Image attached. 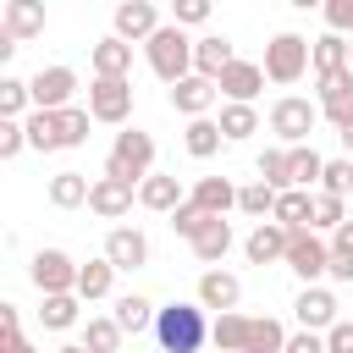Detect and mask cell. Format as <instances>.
I'll use <instances>...</instances> for the list:
<instances>
[{"label":"cell","mask_w":353,"mask_h":353,"mask_svg":"<svg viewBox=\"0 0 353 353\" xmlns=\"http://www.w3.org/2000/svg\"><path fill=\"white\" fill-rule=\"evenodd\" d=\"M287 353H325V336L320 331H298V336H287Z\"/></svg>","instance_id":"681fc988"},{"label":"cell","mask_w":353,"mask_h":353,"mask_svg":"<svg viewBox=\"0 0 353 353\" xmlns=\"http://www.w3.org/2000/svg\"><path fill=\"white\" fill-rule=\"evenodd\" d=\"M88 116L121 127V121L132 116V83H127V77H94V83H88Z\"/></svg>","instance_id":"52a82bcc"},{"label":"cell","mask_w":353,"mask_h":353,"mask_svg":"<svg viewBox=\"0 0 353 353\" xmlns=\"http://www.w3.org/2000/svg\"><path fill=\"white\" fill-rule=\"evenodd\" d=\"M182 143H188V154L193 160H210L215 149H221V121H188V132H182Z\"/></svg>","instance_id":"d590c367"},{"label":"cell","mask_w":353,"mask_h":353,"mask_svg":"<svg viewBox=\"0 0 353 353\" xmlns=\"http://www.w3.org/2000/svg\"><path fill=\"white\" fill-rule=\"evenodd\" d=\"M325 353H353V320H336L325 331Z\"/></svg>","instance_id":"c3c4849f"},{"label":"cell","mask_w":353,"mask_h":353,"mask_svg":"<svg viewBox=\"0 0 353 353\" xmlns=\"http://www.w3.org/2000/svg\"><path fill=\"white\" fill-rule=\"evenodd\" d=\"M309 61H314V72L320 77H336V72H347V39L342 33H325V39H314V50H309Z\"/></svg>","instance_id":"83f0119b"},{"label":"cell","mask_w":353,"mask_h":353,"mask_svg":"<svg viewBox=\"0 0 353 353\" xmlns=\"http://www.w3.org/2000/svg\"><path fill=\"white\" fill-rule=\"evenodd\" d=\"M210 221H215V215H204V210H193V204H182V210L171 215V226H176V237H188V243H193V237H199V232H204Z\"/></svg>","instance_id":"ee69618b"},{"label":"cell","mask_w":353,"mask_h":353,"mask_svg":"<svg viewBox=\"0 0 353 353\" xmlns=\"http://www.w3.org/2000/svg\"><path fill=\"white\" fill-rule=\"evenodd\" d=\"M188 204H193V210H204V215H215V221H226V210L237 204V188H232L226 176H199V182H193V193H188Z\"/></svg>","instance_id":"ffe728a7"},{"label":"cell","mask_w":353,"mask_h":353,"mask_svg":"<svg viewBox=\"0 0 353 353\" xmlns=\"http://www.w3.org/2000/svg\"><path fill=\"white\" fill-rule=\"evenodd\" d=\"M0 33L6 39H39L44 33V6L39 0H6V11H0Z\"/></svg>","instance_id":"2e32d148"},{"label":"cell","mask_w":353,"mask_h":353,"mask_svg":"<svg viewBox=\"0 0 353 353\" xmlns=\"http://www.w3.org/2000/svg\"><path fill=\"white\" fill-rule=\"evenodd\" d=\"M88 110H77V105H66V110H33L22 127H28V143L33 149H77V143H88Z\"/></svg>","instance_id":"6da1fadb"},{"label":"cell","mask_w":353,"mask_h":353,"mask_svg":"<svg viewBox=\"0 0 353 353\" xmlns=\"http://www.w3.org/2000/svg\"><path fill=\"white\" fill-rule=\"evenodd\" d=\"M77 292H55V298H44V309H39V320H44V331H72L77 325Z\"/></svg>","instance_id":"836d02e7"},{"label":"cell","mask_w":353,"mask_h":353,"mask_svg":"<svg viewBox=\"0 0 353 353\" xmlns=\"http://www.w3.org/2000/svg\"><path fill=\"white\" fill-rule=\"evenodd\" d=\"M132 199H138V182L99 176V182H94V193H88V210H94V215H105V221H121V215L132 210Z\"/></svg>","instance_id":"5bb4252c"},{"label":"cell","mask_w":353,"mask_h":353,"mask_svg":"<svg viewBox=\"0 0 353 353\" xmlns=\"http://www.w3.org/2000/svg\"><path fill=\"white\" fill-rule=\"evenodd\" d=\"M325 22H331V33H353V0H331Z\"/></svg>","instance_id":"7dc6e473"},{"label":"cell","mask_w":353,"mask_h":353,"mask_svg":"<svg viewBox=\"0 0 353 353\" xmlns=\"http://www.w3.org/2000/svg\"><path fill=\"white\" fill-rule=\"evenodd\" d=\"M259 182H265V188H276V193H287V188H292L287 149H265V154H259Z\"/></svg>","instance_id":"60d3db41"},{"label":"cell","mask_w":353,"mask_h":353,"mask_svg":"<svg viewBox=\"0 0 353 353\" xmlns=\"http://www.w3.org/2000/svg\"><path fill=\"white\" fill-rule=\"evenodd\" d=\"M248 132H259V110H254V105H221V138L237 143V138H248Z\"/></svg>","instance_id":"e575fe53"},{"label":"cell","mask_w":353,"mask_h":353,"mask_svg":"<svg viewBox=\"0 0 353 353\" xmlns=\"http://www.w3.org/2000/svg\"><path fill=\"white\" fill-rule=\"evenodd\" d=\"M347 55H353V39H347Z\"/></svg>","instance_id":"db71d44e"},{"label":"cell","mask_w":353,"mask_h":353,"mask_svg":"<svg viewBox=\"0 0 353 353\" xmlns=\"http://www.w3.org/2000/svg\"><path fill=\"white\" fill-rule=\"evenodd\" d=\"M154 314H160V309H154L143 292H127V298H116V314H110V320H116L127 336H138V331H149V325H154Z\"/></svg>","instance_id":"4316f807"},{"label":"cell","mask_w":353,"mask_h":353,"mask_svg":"<svg viewBox=\"0 0 353 353\" xmlns=\"http://www.w3.org/2000/svg\"><path fill=\"white\" fill-rule=\"evenodd\" d=\"M320 116H331L336 127L353 116V66L336 77H320Z\"/></svg>","instance_id":"603a6c76"},{"label":"cell","mask_w":353,"mask_h":353,"mask_svg":"<svg viewBox=\"0 0 353 353\" xmlns=\"http://www.w3.org/2000/svg\"><path fill=\"white\" fill-rule=\"evenodd\" d=\"M287 171H292V188H314L325 176V160L309 143H298V149H287Z\"/></svg>","instance_id":"1f68e13d"},{"label":"cell","mask_w":353,"mask_h":353,"mask_svg":"<svg viewBox=\"0 0 353 353\" xmlns=\"http://www.w3.org/2000/svg\"><path fill=\"white\" fill-rule=\"evenodd\" d=\"M287 243H292V232H287L281 221H259V226L248 232L243 254H248L254 265H276V259H287Z\"/></svg>","instance_id":"9a60e30c"},{"label":"cell","mask_w":353,"mask_h":353,"mask_svg":"<svg viewBox=\"0 0 353 353\" xmlns=\"http://www.w3.org/2000/svg\"><path fill=\"white\" fill-rule=\"evenodd\" d=\"M210 342L221 347V353H243V342H248V314H215V325H210Z\"/></svg>","instance_id":"f546056e"},{"label":"cell","mask_w":353,"mask_h":353,"mask_svg":"<svg viewBox=\"0 0 353 353\" xmlns=\"http://www.w3.org/2000/svg\"><path fill=\"white\" fill-rule=\"evenodd\" d=\"M88 66H94V77H127L132 72V44L110 33V39H99L88 50Z\"/></svg>","instance_id":"7402d4cb"},{"label":"cell","mask_w":353,"mask_h":353,"mask_svg":"<svg viewBox=\"0 0 353 353\" xmlns=\"http://www.w3.org/2000/svg\"><path fill=\"white\" fill-rule=\"evenodd\" d=\"M309 39H298V33H276L270 44H265V77L270 83H298L303 72H309Z\"/></svg>","instance_id":"5b68a950"},{"label":"cell","mask_w":353,"mask_h":353,"mask_svg":"<svg viewBox=\"0 0 353 353\" xmlns=\"http://www.w3.org/2000/svg\"><path fill=\"white\" fill-rule=\"evenodd\" d=\"M149 165H154V138L138 132V127L116 132V143H110V154H105V176H116V182H143V176H154Z\"/></svg>","instance_id":"277c9868"},{"label":"cell","mask_w":353,"mask_h":353,"mask_svg":"<svg viewBox=\"0 0 353 353\" xmlns=\"http://www.w3.org/2000/svg\"><path fill=\"white\" fill-rule=\"evenodd\" d=\"M292 314H298L303 331H331V325H336V298H331L325 287H303L298 303H292Z\"/></svg>","instance_id":"ac0fdd59"},{"label":"cell","mask_w":353,"mask_h":353,"mask_svg":"<svg viewBox=\"0 0 353 353\" xmlns=\"http://www.w3.org/2000/svg\"><path fill=\"white\" fill-rule=\"evenodd\" d=\"M215 88L226 94V105H254V94L265 88V66H254V61H232V66L215 77Z\"/></svg>","instance_id":"8fae6325"},{"label":"cell","mask_w":353,"mask_h":353,"mask_svg":"<svg viewBox=\"0 0 353 353\" xmlns=\"http://www.w3.org/2000/svg\"><path fill=\"white\" fill-rule=\"evenodd\" d=\"M287 270L303 281V287H314V276H331V243L320 237V232H292V243H287Z\"/></svg>","instance_id":"8992f818"},{"label":"cell","mask_w":353,"mask_h":353,"mask_svg":"<svg viewBox=\"0 0 353 353\" xmlns=\"http://www.w3.org/2000/svg\"><path fill=\"white\" fill-rule=\"evenodd\" d=\"M243 353H287V331H281V320H248V342H243Z\"/></svg>","instance_id":"4dcf8cb0"},{"label":"cell","mask_w":353,"mask_h":353,"mask_svg":"<svg viewBox=\"0 0 353 353\" xmlns=\"http://www.w3.org/2000/svg\"><path fill=\"white\" fill-rule=\"evenodd\" d=\"M232 61H237V55H232V39H226V33H204V39H193V72H199V77L215 83Z\"/></svg>","instance_id":"d6986e66"},{"label":"cell","mask_w":353,"mask_h":353,"mask_svg":"<svg viewBox=\"0 0 353 353\" xmlns=\"http://www.w3.org/2000/svg\"><path fill=\"white\" fill-rule=\"evenodd\" d=\"M154 33H160V11H154L149 0H121V6H116V39H127V44L143 39V44H149Z\"/></svg>","instance_id":"4fadbf2b"},{"label":"cell","mask_w":353,"mask_h":353,"mask_svg":"<svg viewBox=\"0 0 353 353\" xmlns=\"http://www.w3.org/2000/svg\"><path fill=\"white\" fill-rule=\"evenodd\" d=\"M226 248H232V226H226V221H210V226L193 237V254H199L204 265H221V259H226Z\"/></svg>","instance_id":"d6a6232c"},{"label":"cell","mask_w":353,"mask_h":353,"mask_svg":"<svg viewBox=\"0 0 353 353\" xmlns=\"http://www.w3.org/2000/svg\"><path fill=\"white\" fill-rule=\"evenodd\" d=\"M121 336H127V331H121L116 320H105V314H94V320L83 325V347H88V353H116Z\"/></svg>","instance_id":"8d00e7d4"},{"label":"cell","mask_w":353,"mask_h":353,"mask_svg":"<svg viewBox=\"0 0 353 353\" xmlns=\"http://www.w3.org/2000/svg\"><path fill=\"white\" fill-rule=\"evenodd\" d=\"M110 281H116V265H110V259H88V265H77V298H83V303L105 298Z\"/></svg>","instance_id":"f1b7e54d"},{"label":"cell","mask_w":353,"mask_h":353,"mask_svg":"<svg viewBox=\"0 0 353 353\" xmlns=\"http://www.w3.org/2000/svg\"><path fill=\"white\" fill-rule=\"evenodd\" d=\"M210 336V320H204V303H165L154 314V342L165 353H199Z\"/></svg>","instance_id":"7a4b0ae2"},{"label":"cell","mask_w":353,"mask_h":353,"mask_svg":"<svg viewBox=\"0 0 353 353\" xmlns=\"http://www.w3.org/2000/svg\"><path fill=\"white\" fill-rule=\"evenodd\" d=\"M342 221H353L347 204H342L336 193H314V221H309V232H336Z\"/></svg>","instance_id":"f35d334b"},{"label":"cell","mask_w":353,"mask_h":353,"mask_svg":"<svg viewBox=\"0 0 353 353\" xmlns=\"http://www.w3.org/2000/svg\"><path fill=\"white\" fill-rule=\"evenodd\" d=\"M0 353H33V347L22 342V331H0Z\"/></svg>","instance_id":"f907efd6"},{"label":"cell","mask_w":353,"mask_h":353,"mask_svg":"<svg viewBox=\"0 0 353 353\" xmlns=\"http://www.w3.org/2000/svg\"><path fill=\"white\" fill-rule=\"evenodd\" d=\"M28 105H33L28 83H22V77H0V121H17Z\"/></svg>","instance_id":"ab89813d"},{"label":"cell","mask_w":353,"mask_h":353,"mask_svg":"<svg viewBox=\"0 0 353 353\" xmlns=\"http://www.w3.org/2000/svg\"><path fill=\"white\" fill-rule=\"evenodd\" d=\"M22 143H28V127L22 121H0V160H17Z\"/></svg>","instance_id":"f6af8a7d"},{"label":"cell","mask_w":353,"mask_h":353,"mask_svg":"<svg viewBox=\"0 0 353 353\" xmlns=\"http://www.w3.org/2000/svg\"><path fill=\"white\" fill-rule=\"evenodd\" d=\"M353 188V160H325V176H320V193H347Z\"/></svg>","instance_id":"7bdbcfd3"},{"label":"cell","mask_w":353,"mask_h":353,"mask_svg":"<svg viewBox=\"0 0 353 353\" xmlns=\"http://www.w3.org/2000/svg\"><path fill=\"white\" fill-rule=\"evenodd\" d=\"M105 259H110L116 270H143V265H149V237H143L138 226H116V232L105 237Z\"/></svg>","instance_id":"7c38bea8"},{"label":"cell","mask_w":353,"mask_h":353,"mask_svg":"<svg viewBox=\"0 0 353 353\" xmlns=\"http://www.w3.org/2000/svg\"><path fill=\"white\" fill-rule=\"evenodd\" d=\"M88 193H94V182L83 171H55L50 176V204L55 210H77V204H88Z\"/></svg>","instance_id":"484cf974"},{"label":"cell","mask_w":353,"mask_h":353,"mask_svg":"<svg viewBox=\"0 0 353 353\" xmlns=\"http://www.w3.org/2000/svg\"><path fill=\"white\" fill-rule=\"evenodd\" d=\"M336 138H342V143H347V149H353V116H347V121H342V127H336Z\"/></svg>","instance_id":"816d5d0a"},{"label":"cell","mask_w":353,"mask_h":353,"mask_svg":"<svg viewBox=\"0 0 353 353\" xmlns=\"http://www.w3.org/2000/svg\"><path fill=\"white\" fill-rule=\"evenodd\" d=\"M215 94H221V88H215L210 77H199V72H193V77H182V83L171 88V110H182L188 121H204V110L215 105Z\"/></svg>","instance_id":"e0dca14e"},{"label":"cell","mask_w":353,"mask_h":353,"mask_svg":"<svg viewBox=\"0 0 353 353\" xmlns=\"http://www.w3.org/2000/svg\"><path fill=\"white\" fill-rule=\"evenodd\" d=\"M28 94H33V110H66L72 94H77V72L72 66H44L39 77H28Z\"/></svg>","instance_id":"30bf717a"},{"label":"cell","mask_w":353,"mask_h":353,"mask_svg":"<svg viewBox=\"0 0 353 353\" xmlns=\"http://www.w3.org/2000/svg\"><path fill=\"white\" fill-rule=\"evenodd\" d=\"M138 204L143 210H160V215H176L188 199H182V182L176 176H143L138 182Z\"/></svg>","instance_id":"cb8c5ba5"},{"label":"cell","mask_w":353,"mask_h":353,"mask_svg":"<svg viewBox=\"0 0 353 353\" xmlns=\"http://www.w3.org/2000/svg\"><path fill=\"white\" fill-rule=\"evenodd\" d=\"M237 298H243V287H237V276H232V270H204V276H199V303H204V309L232 314V309H237Z\"/></svg>","instance_id":"44dd1931"},{"label":"cell","mask_w":353,"mask_h":353,"mask_svg":"<svg viewBox=\"0 0 353 353\" xmlns=\"http://www.w3.org/2000/svg\"><path fill=\"white\" fill-rule=\"evenodd\" d=\"M314 121H320V105H309V99H298V94H287V99L270 105V132H276L281 143H292V149L314 132Z\"/></svg>","instance_id":"ba28073f"},{"label":"cell","mask_w":353,"mask_h":353,"mask_svg":"<svg viewBox=\"0 0 353 353\" xmlns=\"http://www.w3.org/2000/svg\"><path fill=\"white\" fill-rule=\"evenodd\" d=\"M237 210L243 215H276V188H265V182H248V188H237Z\"/></svg>","instance_id":"b9f144b4"},{"label":"cell","mask_w":353,"mask_h":353,"mask_svg":"<svg viewBox=\"0 0 353 353\" xmlns=\"http://www.w3.org/2000/svg\"><path fill=\"white\" fill-rule=\"evenodd\" d=\"M55 353H88V347H83V342H72V347H55Z\"/></svg>","instance_id":"f5cc1de1"},{"label":"cell","mask_w":353,"mask_h":353,"mask_svg":"<svg viewBox=\"0 0 353 353\" xmlns=\"http://www.w3.org/2000/svg\"><path fill=\"white\" fill-rule=\"evenodd\" d=\"M270 221H281L287 232H303L309 221H314V193L309 188H287V193H276V215Z\"/></svg>","instance_id":"d4e9b609"},{"label":"cell","mask_w":353,"mask_h":353,"mask_svg":"<svg viewBox=\"0 0 353 353\" xmlns=\"http://www.w3.org/2000/svg\"><path fill=\"white\" fill-rule=\"evenodd\" d=\"M28 276H33V287H39L44 298H55V292H77V265H72L61 248H39L33 265H28Z\"/></svg>","instance_id":"9c48e42d"},{"label":"cell","mask_w":353,"mask_h":353,"mask_svg":"<svg viewBox=\"0 0 353 353\" xmlns=\"http://www.w3.org/2000/svg\"><path fill=\"white\" fill-rule=\"evenodd\" d=\"M331 281H353V221L331 232Z\"/></svg>","instance_id":"74e56055"},{"label":"cell","mask_w":353,"mask_h":353,"mask_svg":"<svg viewBox=\"0 0 353 353\" xmlns=\"http://www.w3.org/2000/svg\"><path fill=\"white\" fill-rule=\"evenodd\" d=\"M210 22V0H176V28H199Z\"/></svg>","instance_id":"bcb514c9"},{"label":"cell","mask_w":353,"mask_h":353,"mask_svg":"<svg viewBox=\"0 0 353 353\" xmlns=\"http://www.w3.org/2000/svg\"><path fill=\"white\" fill-rule=\"evenodd\" d=\"M143 55H149V66H154V77H165L171 88L182 83V77H193V39L171 22V28H160L149 44H143Z\"/></svg>","instance_id":"3957f363"}]
</instances>
